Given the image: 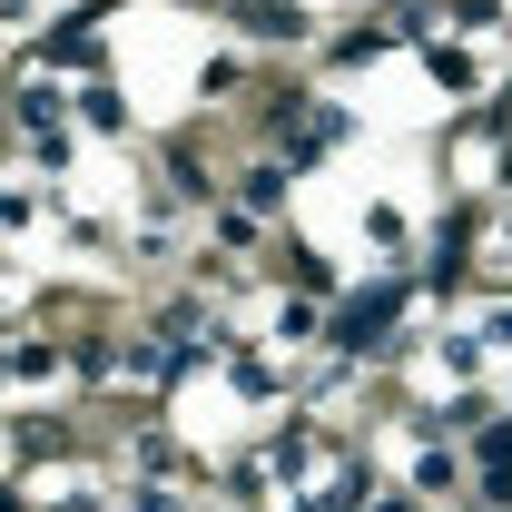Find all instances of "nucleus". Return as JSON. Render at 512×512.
I'll return each mask as SVG.
<instances>
[{"instance_id": "1", "label": "nucleus", "mask_w": 512, "mask_h": 512, "mask_svg": "<svg viewBox=\"0 0 512 512\" xmlns=\"http://www.w3.org/2000/svg\"><path fill=\"white\" fill-rule=\"evenodd\" d=\"M394 306H404V286H375V296H355V306H345V316L325 325V335H335V345H375Z\"/></svg>"}, {"instance_id": "2", "label": "nucleus", "mask_w": 512, "mask_h": 512, "mask_svg": "<svg viewBox=\"0 0 512 512\" xmlns=\"http://www.w3.org/2000/svg\"><path fill=\"white\" fill-rule=\"evenodd\" d=\"M237 20H247L256 40H306V20H296L286 0H237Z\"/></svg>"}, {"instance_id": "3", "label": "nucleus", "mask_w": 512, "mask_h": 512, "mask_svg": "<svg viewBox=\"0 0 512 512\" xmlns=\"http://www.w3.org/2000/svg\"><path fill=\"white\" fill-rule=\"evenodd\" d=\"M20 128H30V138H50V128H60V99H50V89H30V99H20Z\"/></svg>"}]
</instances>
